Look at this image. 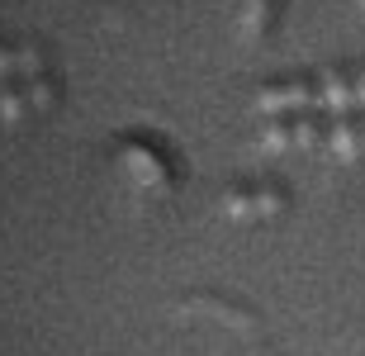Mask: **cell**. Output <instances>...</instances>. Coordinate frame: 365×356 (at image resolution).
<instances>
[{
	"label": "cell",
	"mask_w": 365,
	"mask_h": 356,
	"mask_svg": "<svg viewBox=\"0 0 365 356\" xmlns=\"http://www.w3.org/2000/svg\"><path fill=\"white\" fill-rule=\"evenodd\" d=\"M223 214L232 223H247V219H275L284 214V185L280 180H257V185H232L223 195Z\"/></svg>",
	"instance_id": "cell-1"
},
{
	"label": "cell",
	"mask_w": 365,
	"mask_h": 356,
	"mask_svg": "<svg viewBox=\"0 0 365 356\" xmlns=\"http://www.w3.org/2000/svg\"><path fill=\"white\" fill-rule=\"evenodd\" d=\"M318 110V86L304 81V76H289V81H275L257 96V114L261 119H275V114H304Z\"/></svg>",
	"instance_id": "cell-2"
},
{
	"label": "cell",
	"mask_w": 365,
	"mask_h": 356,
	"mask_svg": "<svg viewBox=\"0 0 365 356\" xmlns=\"http://www.w3.org/2000/svg\"><path fill=\"white\" fill-rule=\"evenodd\" d=\"M119 166H123V176L133 180L138 190H162L166 185V157L157 148H148L143 138L119 143Z\"/></svg>",
	"instance_id": "cell-3"
},
{
	"label": "cell",
	"mask_w": 365,
	"mask_h": 356,
	"mask_svg": "<svg viewBox=\"0 0 365 356\" xmlns=\"http://www.w3.org/2000/svg\"><path fill=\"white\" fill-rule=\"evenodd\" d=\"M318 110L327 119H341V114H356V91H351V71L323 67L318 71Z\"/></svg>",
	"instance_id": "cell-4"
},
{
	"label": "cell",
	"mask_w": 365,
	"mask_h": 356,
	"mask_svg": "<svg viewBox=\"0 0 365 356\" xmlns=\"http://www.w3.org/2000/svg\"><path fill=\"white\" fill-rule=\"evenodd\" d=\"M327 152H332L337 162H356V157L365 152V143H361V123H356V114L327 119Z\"/></svg>",
	"instance_id": "cell-5"
},
{
	"label": "cell",
	"mask_w": 365,
	"mask_h": 356,
	"mask_svg": "<svg viewBox=\"0 0 365 356\" xmlns=\"http://www.w3.org/2000/svg\"><path fill=\"white\" fill-rule=\"evenodd\" d=\"M275 14H280V5H275V0H242L237 34H242V39H266V34L275 29Z\"/></svg>",
	"instance_id": "cell-6"
},
{
	"label": "cell",
	"mask_w": 365,
	"mask_h": 356,
	"mask_svg": "<svg viewBox=\"0 0 365 356\" xmlns=\"http://www.w3.org/2000/svg\"><path fill=\"white\" fill-rule=\"evenodd\" d=\"M257 148L266 157H280V152H294V114H275V119L261 123Z\"/></svg>",
	"instance_id": "cell-7"
},
{
	"label": "cell",
	"mask_w": 365,
	"mask_h": 356,
	"mask_svg": "<svg viewBox=\"0 0 365 356\" xmlns=\"http://www.w3.org/2000/svg\"><path fill=\"white\" fill-rule=\"evenodd\" d=\"M24 114H34V105H29V86L24 81H0V123L14 128Z\"/></svg>",
	"instance_id": "cell-8"
},
{
	"label": "cell",
	"mask_w": 365,
	"mask_h": 356,
	"mask_svg": "<svg viewBox=\"0 0 365 356\" xmlns=\"http://www.w3.org/2000/svg\"><path fill=\"white\" fill-rule=\"evenodd\" d=\"M29 105H34V114H48L57 105V81L53 76H48V71H43V76H29Z\"/></svg>",
	"instance_id": "cell-9"
},
{
	"label": "cell",
	"mask_w": 365,
	"mask_h": 356,
	"mask_svg": "<svg viewBox=\"0 0 365 356\" xmlns=\"http://www.w3.org/2000/svg\"><path fill=\"white\" fill-rule=\"evenodd\" d=\"M318 143H323V123L313 119V110L294 114V148H299V152H313Z\"/></svg>",
	"instance_id": "cell-10"
},
{
	"label": "cell",
	"mask_w": 365,
	"mask_h": 356,
	"mask_svg": "<svg viewBox=\"0 0 365 356\" xmlns=\"http://www.w3.org/2000/svg\"><path fill=\"white\" fill-rule=\"evenodd\" d=\"M14 53H19V81H29V76H43V53L34 48V43H19Z\"/></svg>",
	"instance_id": "cell-11"
},
{
	"label": "cell",
	"mask_w": 365,
	"mask_h": 356,
	"mask_svg": "<svg viewBox=\"0 0 365 356\" xmlns=\"http://www.w3.org/2000/svg\"><path fill=\"white\" fill-rule=\"evenodd\" d=\"M0 81H19V53L0 48Z\"/></svg>",
	"instance_id": "cell-12"
},
{
	"label": "cell",
	"mask_w": 365,
	"mask_h": 356,
	"mask_svg": "<svg viewBox=\"0 0 365 356\" xmlns=\"http://www.w3.org/2000/svg\"><path fill=\"white\" fill-rule=\"evenodd\" d=\"M351 91H356V114H365V67H351Z\"/></svg>",
	"instance_id": "cell-13"
},
{
	"label": "cell",
	"mask_w": 365,
	"mask_h": 356,
	"mask_svg": "<svg viewBox=\"0 0 365 356\" xmlns=\"http://www.w3.org/2000/svg\"><path fill=\"white\" fill-rule=\"evenodd\" d=\"M356 123H361V143H365V114H356Z\"/></svg>",
	"instance_id": "cell-14"
},
{
	"label": "cell",
	"mask_w": 365,
	"mask_h": 356,
	"mask_svg": "<svg viewBox=\"0 0 365 356\" xmlns=\"http://www.w3.org/2000/svg\"><path fill=\"white\" fill-rule=\"evenodd\" d=\"M361 10H365V0H361Z\"/></svg>",
	"instance_id": "cell-15"
}]
</instances>
